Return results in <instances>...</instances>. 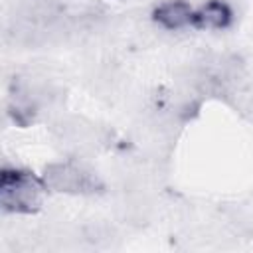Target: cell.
Returning <instances> with one entry per match:
<instances>
[{
  "label": "cell",
  "instance_id": "6da1fadb",
  "mask_svg": "<svg viewBox=\"0 0 253 253\" xmlns=\"http://www.w3.org/2000/svg\"><path fill=\"white\" fill-rule=\"evenodd\" d=\"M43 176L26 168L4 166L0 170V208L4 213L32 215L42 210L47 194Z\"/></svg>",
  "mask_w": 253,
  "mask_h": 253
},
{
  "label": "cell",
  "instance_id": "7a4b0ae2",
  "mask_svg": "<svg viewBox=\"0 0 253 253\" xmlns=\"http://www.w3.org/2000/svg\"><path fill=\"white\" fill-rule=\"evenodd\" d=\"M43 182L49 192L67 196H93L103 190L101 178L81 162L59 160L43 168Z\"/></svg>",
  "mask_w": 253,
  "mask_h": 253
},
{
  "label": "cell",
  "instance_id": "3957f363",
  "mask_svg": "<svg viewBox=\"0 0 253 253\" xmlns=\"http://www.w3.org/2000/svg\"><path fill=\"white\" fill-rule=\"evenodd\" d=\"M194 6L188 0H162L152 8V20L164 30L178 32L194 26Z\"/></svg>",
  "mask_w": 253,
  "mask_h": 253
},
{
  "label": "cell",
  "instance_id": "277c9868",
  "mask_svg": "<svg viewBox=\"0 0 253 253\" xmlns=\"http://www.w3.org/2000/svg\"><path fill=\"white\" fill-rule=\"evenodd\" d=\"M233 22V10L225 0H206L194 10V26L198 30H225Z\"/></svg>",
  "mask_w": 253,
  "mask_h": 253
},
{
  "label": "cell",
  "instance_id": "5b68a950",
  "mask_svg": "<svg viewBox=\"0 0 253 253\" xmlns=\"http://www.w3.org/2000/svg\"><path fill=\"white\" fill-rule=\"evenodd\" d=\"M123 2H130V0H123Z\"/></svg>",
  "mask_w": 253,
  "mask_h": 253
}]
</instances>
